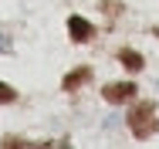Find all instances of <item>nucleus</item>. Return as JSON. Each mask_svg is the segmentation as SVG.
<instances>
[{
    "label": "nucleus",
    "instance_id": "423d86ee",
    "mask_svg": "<svg viewBox=\"0 0 159 149\" xmlns=\"http://www.w3.org/2000/svg\"><path fill=\"white\" fill-rule=\"evenodd\" d=\"M0 149H37V142H27V139H20V136H7Z\"/></svg>",
    "mask_w": 159,
    "mask_h": 149
},
{
    "label": "nucleus",
    "instance_id": "39448f33",
    "mask_svg": "<svg viewBox=\"0 0 159 149\" xmlns=\"http://www.w3.org/2000/svg\"><path fill=\"white\" fill-rule=\"evenodd\" d=\"M119 61L125 64L129 71H142V64H146L142 54H139V51H132V48H122V51H119Z\"/></svg>",
    "mask_w": 159,
    "mask_h": 149
},
{
    "label": "nucleus",
    "instance_id": "20e7f679",
    "mask_svg": "<svg viewBox=\"0 0 159 149\" xmlns=\"http://www.w3.org/2000/svg\"><path fill=\"white\" fill-rule=\"evenodd\" d=\"M88 78H92V68H75V71H68V75H64L61 88H64V91H75L78 85H85Z\"/></svg>",
    "mask_w": 159,
    "mask_h": 149
},
{
    "label": "nucleus",
    "instance_id": "f03ea898",
    "mask_svg": "<svg viewBox=\"0 0 159 149\" xmlns=\"http://www.w3.org/2000/svg\"><path fill=\"white\" fill-rule=\"evenodd\" d=\"M102 95H105V102L122 105V102H129V98L135 95V81H112V85L102 88Z\"/></svg>",
    "mask_w": 159,
    "mask_h": 149
},
{
    "label": "nucleus",
    "instance_id": "0eeeda50",
    "mask_svg": "<svg viewBox=\"0 0 159 149\" xmlns=\"http://www.w3.org/2000/svg\"><path fill=\"white\" fill-rule=\"evenodd\" d=\"M17 98V91L10 88V85H0V105H7V102H14Z\"/></svg>",
    "mask_w": 159,
    "mask_h": 149
},
{
    "label": "nucleus",
    "instance_id": "6e6552de",
    "mask_svg": "<svg viewBox=\"0 0 159 149\" xmlns=\"http://www.w3.org/2000/svg\"><path fill=\"white\" fill-rule=\"evenodd\" d=\"M102 10H108V14L115 17V14L122 10V3H115V0H102Z\"/></svg>",
    "mask_w": 159,
    "mask_h": 149
},
{
    "label": "nucleus",
    "instance_id": "f257e3e1",
    "mask_svg": "<svg viewBox=\"0 0 159 149\" xmlns=\"http://www.w3.org/2000/svg\"><path fill=\"white\" fill-rule=\"evenodd\" d=\"M129 129L135 139H149L159 132V115H156V102H139L129 112Z\"/></svg>",
    "mask_w": 159,
    "mask_h": 149
},
{
    "label": "nucleus",
    "instance_id": "1a4fd4ad",
    "mask_svg": "<svg viewBox=\"0 0 159 149\" xmlns=\"http://www.w3.org/2000/svg\"><path fill=\"white\" fill-rule=\"evenodd\" d=\"M10 48H14V44H10V37H7V34H0V54H10Z\"/></svg>",
    "mask_w": 159,
    "mask_h": 149
},
{
    "label": "nucleus",
    "instance_id": "7ed1b4c3",
    "mask_svg": "<svg viewBox=\"0 0 159 149\" xmlns=\"http://www.w3.org/2000/svg\"><path fill=\"white\" fill-rule=\"evenodd\" d=\"M68 34H71L78 44H85V41H92V37H95V27H92L85 17H78V14H75V17H68Z\"/></svg>",
    "mask_w": 159,
    "mask_h": 149
}]
</instances>
